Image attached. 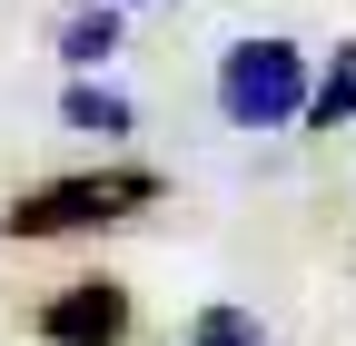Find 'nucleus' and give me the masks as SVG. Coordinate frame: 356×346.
<instances>
[{"instance_id":"nucleus-1","label":"nucleus","mask_w":356,"mask_h":346,"mask_svg":"<svg viewBox=\"0 0 356 346\" xmlns=\"http://www.w3.org/2000/svg\"><path fill=\"white\" fill-rule=\"evenodd\" d=\"M307 50L297 40H238L218 50V119L228 129H297L307 119Z\"/></svg>"},{"instance_id":"nucleus-2","label":"nucleus","mask_w":356,"mask_h":346,"mask_svg":"<svg viewBox=\"0 0 356 346\" xmlns=\"http://www.w3.org/2000/svg\"><path fill=\"white\" fill-rule=\"evenodd\" d=\"M159 198L149 168H89V179H50V188H20L10 198V238H79V228H109V218H139Z\"/></svg>"},{"instance_id":"nucleus-3","label":"nucleus","mask_w":356,"mask_h":346,"mask_svg":"<svg viewBox=\"0 0 356 346\" xmlns=\"http://www.w3.org/2000/svg\"><path fill=\"white\" fill-rule=\"evenodd\" d=\"M129 336V287L119 277H70L40 307V346H119Z\"/></svg>"},{"instance_id":"nucleus-4","label":"nucleus","mask_w":356,"mask_h":346,"mask_svg":"<svg viewBox=\"0 0 356 346\" xmlns=\"http://www.w3.org/2000/svg\"><path fill=\"white\" fill-rule=\"evenodd\" d=\"M50 40H60V60H70V69L89 79V69H99V60L119 50V0H70Z\"/></svg>"},{"instance_id":"nucleus-5","label":"nucleus","mask_w":356,"mask_h":346,"mask_svg":"<svg viewBox=\"0 0 356 346\" xmlns=\"http://www.w3.org/2000/svg\"><path fill=\"white\" fill-rule=\"evenodd\" d=\"M60 129H79V139H99V149H119L129 129H139V109H129L119 90H99V79H70V90H60Z\"/></svg>"},{"instance_id":"nucleus-6","label":"nucleus","mask_w":356,"mask_h":346,"mask_svg":"<svg viewBox=\"0 0 356 346\" xmlns=\"http://www.w3.org/2000/svg\"><path fill=\"white\" fill-rule=\"evenodd\" d=\"M307 119H317V129H356V40H337L327 79L307 90Z\"/></svg>"},{"instance_id":"nucleus-7","label":"nucleus","mask_w":356,"mask_h":346,"mask_svg":"<svg viewBox=\"0 0 356 346\" xmlns=\"http://www.w3.org/2000/svg\"><path fill=\"white\" fill-rule=\"evenodd\" d=\"M188 346H267V327H257V307H228L218 297V307L188 317Z\"/></svg>"},{"instance_id":"nucleus-8","label":"nucleus","mask_w":356,"mask_h":346,"mask_svg":"<svg viewBox=\"0 0 356 346\" xmlns=\"http://www.w3.org/2000/svg\"><path fill=\"white\" fill-rule=\"evenodd\" d=\"M119 10H129V0H119Z\"/></svg>"}]
</instances>
